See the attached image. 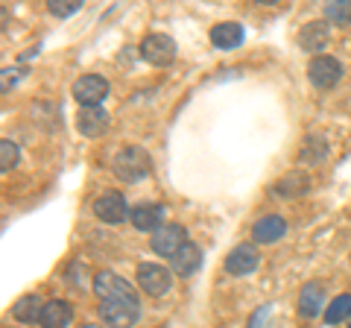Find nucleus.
I'll list each match as a JSON object with an SVG mask.
<instances>
[{
  "instance_id": "1",
  "label": "nucleus",
  "mask_w": 351,
  "mask_h": 328,
  "mask_svg": "<svg viewBox=\"0 0 351 328\" xmlns=\"http://www.w3.org/2000/svg\"><path fill=\"white\" fill-rule=\"evenodd\" d=\"M149 167H152V159L141 147H123L112 159V173L120 182H141L149 173Z\"/></svg>"
},
{
  "instance_id": "2",
  "label": "nucleus",
  "mask_w": 351,
  "mask_h": 328,
  "mask_svg": "<svg viewBox=\"0 0 351 328\" xmlns=\"http://www.w3.org/2000/svg\"><path fill=\"white\" fill-rule=\"evenodd\" d=\"M100 320L108 328H132L141 320V302H138V296L114 299V302H100Z\"/></svg>"
},
{
  "instance_id": "3",
  "label": "nucleus",
  "mask_w": 351,
  "mask_h": 328,
  "mask_svg": "<svg viewBox=\"0 0 351 328\" xmlns=\"http://www.w3.org/2000/svg\"><path fill=\"white\" fill-rule=\"evenodd\" d=\"M135 284L147 293V296H164V293L173 288V272L167 267H161V264L144 261V264H138Z\"/></svg>"
},
{
  "instance_id": "4",
  "label": "nucleus",
  "mask_w": 351,
  "mask_h": 328,
  "mask_svg": "<svg viewBox=\"0 0 351 328\" xmlns=\"http://www.w3.org/2000/svg\"><path fill=\"white\" fill-rule=\"evenodd\" d=\"M108 91H112V85H108V80L100 73H85L73 82V97H76V103H80V108L100 106L108 97Z\"/></svg>"
},
{
  "instance_id": "5",
  "label": "nucleus",
  "mask_w": 351,
  "mask_h": 328,
  "mask_svg": "<svg viewBox=\"0 0 351 328\" xmlns=\"http://www.w3.org/2000/svg\"><path fill=\"white\" fill-rule=\"evenodd\" d=\"M176 41L170 36H164V32H152V36L144 38V45H141V56H144L149 65H156V68H167V65L176 62Z\"/></svg>"
},
{
  "instance_id": "6",
  "label": "nucleus",
  "mask_w": 351,
  "mask_h": 328,
  "mask_svg": "<svg viewBox=\"0 0 351 328\" xmlns=\"http://www.w3.org/2000/svg\"><path fill=\"white\" fill-rule=\"evenodd\" d=\"M94 214H97V220H103L108 226H117V223H123L126 217H129V205H126V196L120 194V191H106L100 194L94 200Z\"/></svg>"
},
{
  "instance_id": "7",
  "label": "nucleus",
  "mask_w": 351,
  "mask_h": 328,
  "mask_svg": "<svg viewBox=\"0 0 351 328\" xmlns=\"http://www.w3.org/2000/svg\"><path fill=\"white\" fill-rule=\"evenodd\" d=\"M94 293L100 296V302H114V299H132L135 296L132 284L112 270H100L94 276Z\"/></svg>"
},
{
  "instance_id": "8",
  "label": "nucleus",
  "mask_w": 351,
  "mask_h": 328,
  "mask_svg": "<svg viewBox=\"0 0 351 328\" xmlns=\"http://www.w3.org/2000/svg\"><path fill=\"white\" fill-rule=\"evenodd\" d=\"M188 244V229L179 226V223H170V226H161L156 235L149 237V246L152 253L161 255V258H173L179 249Z\"/></svg>"
},
{
  "instance_id": "9",
  "label": "nucleus",
  "mask_w": 351,
  "mask_h": 328,
  "mask_svg": "<svg viewBox=\"0 0 351 328\" xmlns=\"http://www.w3.org/2000/svg\"><path fill=\"white\" fill-rule=\"evenodd\" d=\"M261 267V253L255 244H237L226 255V272L228 276H252Z\"/></svg>"
},
{
  "instance_id": "10",
  "label": "nucleus",
  "mask_w": 351,
  "mask_h": 328,
  "mask_svg": "<svg viewBox=\"0 0 351 328\" xmlns=\"http://www.w3.org/2000/svg\"><path fill=\"white\" fill-rule=\"evenodd\" d=\"M307 76L316 89H334V85L343 80V65H339L334 56H313L311 65H307Z\"/></svg>"
},
{
  "instance_id": "11",
  "label": "nucleus",
  "mask_w": 351,
  "mask_h": 328,
  "mask_svg": "<svg viewBox=\"0 0 351 328\" xmlns=\"http://www.w3.org/2000/svg\"><path fill=\"white\" fill-rule=\"evenodd\" d=\"M164 205H158V202H141V205H135V209L129 211V220H132V226L138 229V232H152L156 235L158 229H161V223H164Z\"/></svg>"
},
{
  "instance_id": "12",
  "label": "nucleus",
  "mask_w": 351,
  "mask_h": 328,
  "mask_svg": "<svg viewBox=\"0 0 351 328\" xmlns=\"http://www.w3.org/2000/svg\"><path fill=\"white\" fill-rule=\"evenodd\" d=\"M76 129H80L85 138H100L108 129V112L103 106L80 108V115H76Z\"/></svg>"
},
{
  "instance_id": "13",
  "label": "nucleus",
  "mask_w": 351,
  "mask_h": 328,
  "mask_svg": "<svg viewBox=\"0 0 351 328\" xmlns=\"http://www.w3.org/2000/svg\"><path fill=\"white\" fill-rule=\"evenodd\" d=\"M299 314L304 320H316L319 314H325V284L319 281L304 284L299 293Z\"/></svg>"
},
{
  "instance_id": "14",
  "label": "nucleus",
  "mask_w": 351,
  "mask_h": 328,
  "mask_svg": "<svg viewBox=\"0 0 351 328\" xmlns=\"http://www.w3.org/2000/svg\"><path fill=\"white\" fill-rule=\"evenodd\" d=\"M284 235H287V223H284V217H278V214H267L252 226V240H255V244H278Z\"/></svg>"
},
{
  "instance_id": "15",
  "label": "nucleus",
  "mask_w": 351,
  "mask_h": 328,
  "mask_svg": "<svg viewBox=\"0 0 351 328\" xmlns=\"http://www.w3.org/2000/svg\"><path fill=\"white\" fill-rule=\"evenodd\" d=\"M243 38H246V30L237 21H223V24L211 27V45L217 50H234L243 45Z\"/></svg>"
},
{
  "instance_id": "16",
  "label": "nucleus",
  "mask_w": 351,
  "mask_h": 328,
  "mask_svg": "<svg viewBox=\"0 0 351 328\" xmlns=\"http://www.w3.org/2000/svg\"><path fill=\"white\" fill-rule=\"evenodd\" d=\"M170 267H173V272L176 276H193L196 270L202 267V249L193 244V240H188V244H184L179 253H176L173 258H170Z\"/></svg>"
},
{
  "instance_id": "17",
  "label": "nucleus",
  "mask_w": 351,
  "mask_h": 328,
  "mask_svg": "<svg viewBox=\"0 0 351 328\" xmlns=\"http://www.w3.org/2000/svg\"><path fill=\"white\" fill-rule=\"evenodd\" d=\"M73 320V308H71V302H64V299H50V302H44V308H41V328H68Z\"/></svg>"
},
{
  "instance_id": "18",
  "label": "nucleus",
  "mask_w": 351,
  "mask_h": 328,
  "mask_svg": "<svg viewBox=\"0 0 351 328\" xmlns=\"http://www.w3.org/2000/svg\"><path fill=\"white\" fill-rule=\"evenodd\" d=\"M272 191H276V196L293 200V196H302V194L311 191V179H307L304 170H290V173H284L276 185H272Z\"/></svg>"
},
{
  "instance_id": "19",
  "label": "nucleus",
  "mask_w": 351,
  "mask_h": 328,
  "mask_svg": "<svg viewBox=\"0 0 351 328\" xmlns=\"http://www.w3.org/2000/svg\"><path fill=\"white\" fill-rule=\"evenodd\" d=\"M328 45V24L325 21H311L299 30V47L307 53H316Z\"/></svg>"
},
{
  "instance_id": "20",
  "label": "nucleus",
  "mask_w": 351,
  "mask_h": 328,
  "mask_svg": "<svg viewBox=\"0 0 351 328\" xmlns=\"http://www.w3.org/2000/svg\"><path fill=\"white\" fill-rule=\"evenodd\" d=\"M41 308H44V302L36 293H27V296H21L12 305V316L18 323H36V320H41Z\"/></svg>"
},
{
  "instance_id": "21",
  "label": "nucleus",
  "mask_w": 351,
  "mask_h": 328,
  "mask_svg": "<svg viewBox=\"0 0 351 328\" xmlns=\"http://www.w3.org/2000/svg\"><path fill=\"white\" fill-rule=\"evenodd\" d=\"M348 320H351V293H343V296H337L325 308V323L339 325V323H348Z\"/></svg>"
},
{
  "instance_id": "22",
  "label": "nucleus",
  "mask_w": 351,
  "mask_h": 328,
  "mask_svg": "<svg viewBox=\"0 0 351 328\" xmlns=\"http://www.w3.org/2000/svg\"><path fill=\"white\" fill-rule=\"evenodd\" d=\"M18 164V144L12 138H3L0 141V170L9 173Z\"/></svg>"
},
{
  "instance_id": "23",
  "label": "nucleus",
  "mask_w": 351,
  "mask_h": 328,
  "mask_svg": "<svg viewBox=\"0 0 351 328\" xmlns=\"http://www.w3.org/2000/svg\"><path fill=\"white\" fill-rule=\"evenodd\" d=\"M328 21H337V24H351V0H339V3H328L325 6Z\"/></svg>"
},
{
  "instance_id": "24",
  "label": "nucleus",
  "mask_w": 351,
  "mask_h": 328,
  "mask_svg": "<svg viewBox=\"0 0 351 328\" xmlns=\"http://www.w3.org/2000/svg\"><path fill=\"white\" fill-rule=\"evenodd\" d=\"M47 9H50V15H56V18H71L73 12L82 9V0H50Z\"/></svg>"
},
{
  "instance_id": "25",
  "label": "nucleus",
  "mask_w": 351,
  "mask_h": 328,
  "mask_svg": "<svg viewBox=\"0 0 351 328\" xmlns=\"http://www.w3.org/2000/svg\"><path fill=\"white\" fill-rule=\"evenodd\" d=\"M267 320H269V305H261V308L255 311V316H252L249 328H263V325H267Z\"/></svg>"
},
{
  "instance_id": "26",
  "label": "nucleus",
  "mask_w": 351,
  "mask_h": 328,
  "mask_svg": "<svg viewBox=\"0 0 351 328\" xmlns=\"http://www.w3.org/2000/svg\"><path fill=\"white\" fill-rule=\"evenodd\" d=\"M82 328H100V325H91V323H88V325H82Z\"/></svg>"
},
{
  "instance_id": "27",
  "label": "nucleus",
  "mask_w": 351,
  "mask_h": 328,
  "mask_svg": "<svg viewBox=\"0 0 351 328\" xmlns=\"http://www.w3.org/2000/svg\"><path fill=\"white\" fill-rule=\"evenodd\" d=\"M346 325H348V328H351V320H348V323H346Z\"/></svg>"
}]
</instances>
